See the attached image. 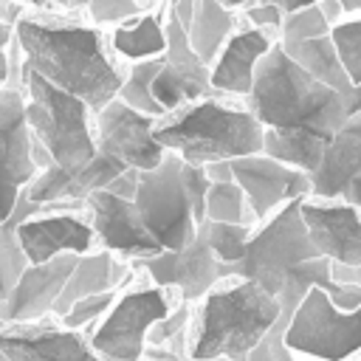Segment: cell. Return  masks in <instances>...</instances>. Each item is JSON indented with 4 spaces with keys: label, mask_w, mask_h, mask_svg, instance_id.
Returning <instances> with one entry per match:
<instances>
[{
    "label": "cell",
    "mask_w": 361,
    "mask_h": 361,
    "mask_svg": "<svg viewBox=\"0 0 361 361\" xmlns=\"http://www.w3.org/2000/svg\"><path fill=\"white\" fill-rule=\"evenodd\" d=\"M302 200L296 197L274 212L265 226H259L248 243L243 259L231 265H217L223 279H251L265 293L279 302V324L288 327L290 316L310 293V288H324L330 299L341 290V282L333 279V262L316 251L302 220Z\"/></svg>",
    "instance_id": "obj_1"
},
{
    "label": "cell",
    "mask_w": 361,
    "mask_h": 361,
    "mask_svg": "<svg viewBox=\"0 0 361 361\" xmlns=\"http://www.w3.org/2000/svg\"><path fill=\"white\" fill-rule=\"evenodd\" d=\"M14 37L25 68L82 99L93 116L118 96L127 73H121L110 56L99 28L73 20L23 14L14 25Z\"/></svg>",
    "instance_id": "obj_2"
},
{
    "label": "cell",
    "mask_w": 361,
    "mask_h": 361,
    "mask_svg": "<svg viewBox=\"0 0 361 361\" xmlns=\"http://www.w3.org/2000/svg\"><path fill=\"white\" fill-rule=\"evenodd\" d=\"M245 104L259 124L271 130L313 127L336 135L350 121L344 93L322 85L305 68H299L282 42H276L257 65L254 87Z\"/></svg>",
    "instance_id": "obj_3"
},
{
    "label": "cell",
    "mask_w": 361,
    "mask_h": 361,
    "mask_svg": "<svg viewBox=\"0 0 361 361\" xmlns=\"http://www.w3.org/2000/svg\"><path fill=\"white\" fill-rule=\"evenodd\" d=\"M279 302L251 279H223L212 288L189 327V361L231 358L245 361L248 353L276 327Z\"/></svg>",
    "instance_id": "obj_4"
},
{
    "label": "cell",
    "mask_w": 361,
    "mask_h": 361,
    "mask_svg": "<svg viewBox=\"0 0 361 361\" xmlns=\"http://www.w3.org/2000/svg\"><path fill=\"white\" fill-rule=\"evenodd\" d=\"M155 138L166 152L180 155L186 164L206 166L262 152L265 127L248 104L206 96L164 116L155 124Z\"/></svg>",
    "instance_id": "obj_5"
},
{
    "label": "cell",
    "mask_w": 361,
    "mask_h": 361,
    "mask_svg": "<svg viewBox=\"0 0 361 361\" xmlns=\"http://www.w3.org/2000/svg\"><path fill=\"white\" fill-rule=\"evenodd\" d=\"M23 93H25V113L34 138L48 152L51 164L59 169H82L87 166L96 152V127L90 121L93 110L71 96L68 90L51 85L23 59Z\"/></svg>",
    "instance_id": "obj_6"
},
{
    "label": "cell",
    "mask_w": 361,
    "mask_h": 361,
    "mask_svg": "<svg viewBox=\"0 0 361 361\" xmlns=\"http://www.w3.org/2000/svg\"><path fill=\"white\" fill-rule=\"evenodd\" d=\"M147 231L164 251H180L200 234L192 197L183 183V158L166 152V158L138 175V192L133 197Z\"/></svg>",
    "instance_id": "obj_7"
},
{
    "label": "cell",
    "mask_w": 361,
    "mask_h": 361,
    "mask_svg": "<svg viewBox=\"0 0 361 361\" xmlns=\"http://www.w3.org/2000/svg\"><path fill=\"white\" fill-rule=\"evenodd\" d=\"M290 353L316 361H347L361 350V307L341 310L324 288H310L285 327Z\"/></svg>",
    "instance_id": "obj_8"
},
{
    "label": "cell",
    "mask_w": 361,
    "mask_h": 361,
    "mask_svg": "<svg viewBox=\"0 0 361 361\" xmlns=\"http://www.w3.org/2000/svg\"><path fill=\"white\" fill-rule=\"evenodd\" d=\"M166 290L169 288L158 285L124 290L107 316L93 327V350L107 361H144L149 327L175 310Z\"/></svg>",
    "instance_id": "obj_9"
},
{
    "label": "cell",
    "mask_w": 361,
    "mask_h": 361,
    "mask_svg": "<svg viewBox=\"0 0 361 361\" xmlns=\"http://www.w3.org/2000/svg\"><path fill=\"white\" fill-rule=\"evenodd\" d=\"M34 147L37 138L28 127L25 93L0 85V223L14 214L20 197L42 172Z\"/></svg>",
    "instance_id": "obj_10"
},
{
    "label": "cell",
    "mask_w": 361,
    "mask_h": 361,
    "mask_svg": "<svg viewBox=\"0 0 361 361\" xmlns=\"http://www.w3.org/2000/svg\"><path fill=\"white\" fill-rule=\"evenodd\" d=\"M161 118L138 113L135 107L124 104L116 96L110 104H104L96 113V121H93L96 144H99L102 152L124 161L127 166H133L138 172L155 169L166 158V149L155 138V124Z\"/></svg>",
    "instance_id": "obj_11"
},
{
    "label": "cell",
    "mask_w": 361,
    "mask_h": 361,
    "mask_svg": "<svg viewBox=\"0 0 361 361\" xmlns=\"http://www.w3.org/2000/svg\"><path fill=\"white\" fill-rule=\"evenodd\" d=\"M234 180L248 197L254 220H265L296 197H310V175L299 172L265 152L234 158Z\"/></svg>",
    "instance_id": "obj_12"
},
{
    "label": "cell",
    "mask_w": 361,
    "mask_h": 361,
    "mask_svg": "<svg viewBox=\"0 0 361 361\" xmlns=\"http://www.w3.org/2000/svg\"><path fill=\"white\" fill-rule=\"evenodd\" d=\"M85 206L90 209V226L96 231V240L116 257L144 259L164 251L147 231L133 200L118 197L110 189H99L87 197Z\"/></svg>",
    "instance_id": "obj_13"
},
{
    "label": "cell",
    "mask_w": 361,
    "mask_h": 361,
    "mask_svg": "<svg viewBox=\"0 0 361 361\" xmlns=\"http://www.w3.org/2000/svg\"><path fill=\"white\" fill-rule=\"evenodd\" d=\"M307 237L322 257L341 268H361V212L338 200H302Z\"/></svg>",
    "instance_id": "obj_14"
},
{
    "label": "cell",
    "mask_w": 361,
    "mask_h": 361,
    "mask_svg": "<svg viewBox=\"0 0 361 361\" xmlns=\"http://www.w3.org/2000/svg\"><path fill=\"white\" fill-rule=\"evenodd\" d=\"M17 240L28 265H42L62 254H90L96 231L79 212H42L17 226Z\"/></svg>",
    "instance_id": "obj_15"
},
{
    "label": "cell",
    "mask_w": 361,
    "mask_h": 361,
    "mask_svg": "<svg viewBox=\"0 0 361 361\" xmlns=\"http://www.w3.org/2000/svg\"><path fill=\"white\" fill-rule=\"evenodd\" d=\"M135 265L158 285V288H178L183 302L203 299L217 282V257L209 248L203 231L195 243H189L180 251H161L144 259H135Z\"/></svg>",
    "instance_id": "obj_16"
},
{
    "label": "cell",
    "mask_w": 361,
    "mask_h": 361,
    "mask_svg": "<svg viewBox=\"0 0 361 361\" xmlns=\"http://www.w3.org/2000/svg\"><path fill=\"white\" fill-rule=\"evenodd\" d=\"M76 254L54 257L42 265H28L23 276L17 279L14 290L6 302H0V322L3 324H37L48 313H54V302L62 293L73 265Z\"/></svg>",
    "instance_id": "obj_17"
},
{
    "label": "cell",
    "mask_w": 361,
    "mask_h": 361,
    "mask_svg": "<svg viewBox=\"0 0 361 361\" xmlns=\"http://www.w3.org/2000/svg\"><path fill=\"white\" fill-rule=\"evenodd\" d=\"M0 347L8 361H107L90 338L62 324H6L0 330Z\"/></svg>",
    "instance_id": "obj_18"
},
{
    "label": "cell",
    "mask_w": 361,
    "mask_h": 361,
    "mask_svg": "<svg viewBox=\"0 0 361 361\" xmlns=\"http://www.w3.org/2000/svg\"><path fill=\"white\" fill-rule=\"evenodd\" d=\"M276 42L279 39L262 28H254V25L237 28L212 65V90L220 96L248 99L254 87L257 65Z\"/></svg>",
    "instance_id": "obj_19"
},
{
    "label": "cell",
    "mask_w": 361,
    "mask_h": 361,
    "mask_svg": "<svg viewBox=\"0 0 361 361\" xmlns=\"http://www.w3.org/2000/svg\"><path fill=\"white\" fill-rule=\"evenodd\" d=\"M361 175V116L350 118L327 147L322 166L310 175L313 200H338L344 186Z\"/></svg>",
    "instance_id": "obj_20"
},
{
    "label": "cell",
    "mask_w": 361,
    "mask_h": 361,
    "mask_svg": "<svg viewBox=\"0 0 361 361\" xmlns=\"http://www.w3.org/2000/svg\"><path fill=\"white\" fill-rule=\"evenodd\" d=\"M127 276V265L116 259L113 251H90L82 254L62 288V293L54 302V316H65L79 299L96 296V293H110L121 285V279Z\"/></svg>",
    "instance_id": "obj_21"
},
{
    "label": "cell",
    "mask_w": 361,
    "mask_h": 361,
    "mask_svg": "<svg viewBox=\"0 0 361 361\" xmlns=\"http://www.w3.org/2000/svg\"><path fill=\"white\" fill-rule=\"evenodd\" d=\"M330 144H333V133H324V130H313V127L271 130V127H265L262 152L299 169V172L313 175L322 166Z\"/></svg>",
    "instance_id": "obj_22"
},
{
    "label": "cell",
    "mask_w": 361,
    "mask_h": 361,
    "mask_svg": "<svg viewBox=\"0 0 361 361\" xmlns=\"http://www.w3.org/2000/svg\"><path fill=\"white\" fill-rule=\"evenodd\" d=\"M237 31V14L220 0H195L192 20L186 25L189 45L212 68L228 37Z\"/></svg>",
    "instance_id": "obj_23"
},
{
    "label": "cell",
    "mask_w": 361,
    "mask_h": 361,
    "mask_svg": "<svg viewBox=\"0 0 361 361\" xmlns=\"http://www.w3.org/2000/svg\"><path fill=\"white\" fill-rule=\"evenodd\" d=\"M110 48L130 62L158 59L166 51V20L161 14H141L138 20L121 23L113 28Z\"/></svg>",
    "instance_id": "obj_24"
},
{
    "label": "cell",
    "mask_w": 361,
    "mask_h": 361,
    "mask_svg": "<svg viewBox=\"0 0 361 361\" xmlns=\"http://www.w3.org/2000/svg\"><path fill=\"white\" fill-rule=\"evenodd\" d=\"M282 48L288 51V56L299 68H305L322 85H327V87H333L338 93H347L353 87L330 34L327 37H316V39H305V42H296V45H282Z\"/></svg>",
    "instance_id": "obj_25"
},
{
    "label": "cell",
    "mask_w": 361,
    "mask_h": 361,
    "mask_svg": "<svg viewBox=\"0 0 361 361\" xmlns=\"http://www.w3.org/2000/svg\"><path fill=\"white\" fill-rule=\"evenodd\" d=\"M212 79L209 76H197L189 71H178L172 65L164 62V68L158 71L155 82H152V96L155 102L164 107V113H175L192 102H200L206 96H212Z\"/></svg>",
    "instance_id": "obj_26"
},
{
    "label": "cell",
    "mask_w": 361,
    "mask_h": 361,
    "mask_svg": "<svg viewBox=\"0 0 361 361\" xmlns=\"http://www.w3.org/2000/svg\"><path fill=\"white\" fill-rule=\"evenodd\" d=\"M164 68V56L158 59H141V62H133V68L127 71L124 76V85L118 90V99L130 107H135L138 113H147L152 118H164V107L155 102L152 96V82L158 76V71Z\"/></svg>",
    "instance_id": "obj_27"
},
{
    "label": "cell",
    "mask_w": 361,
    "mask_h": 361,
    "mask_svg": "<svg viewBox=\"0 0 361 361\" xmlns=\"http://www.w3.org/2000/svg\"><path fill=\"white\" fill-rule=\"evenodd\" d=\"M206 220L251 226L254 214H251L248 197H245V192L240 189L237 180H223V183L209 186V192H206Z\"/></svg>",
    "instance_id": "obj_28"
},
{
    "label": "cell",
    "mask_w": 361,
    "mask_h": 361,
    "mask_svg": "<svg viewBox=\"0 0 361 361\" xmlns=\"http://www.w3.org/2000/svg\"><path fill=\"white\" fill-rule=\"evenodd\" d=\"M200 231H203V237H206V243L214 251L220 265H231V262L243 259L245 251H248V243L254 237V228L240 226V223H212V220H206L200 226Z\"/></svg>",
    "instance_id": "obj_29"
},
{
    "label": "cell",
    "mask_w": 361,
    "mask_h": 361,
    "mask_svg": "<svg viewBox=\"0 0 361 361\" xmlns=\"http://www.w3.org/2000/svg\"><path fill=\"white\" fill-rule=\"evenodd\" d=\"M330 31H333V25H330V20L324 17L322 6L316 3V6H310V8L285 14L282 31H279V42H282V45H296V42H305V39L327 37Z\"/></svg>",
    "instance_id": "obj_30"
},
{
    "label": "cell",
    "mask_w": 361,
    "mask_h": 361,
    "mask_svg": "<svg viewBox=\"0 0 361 361\" xmlns=\"http://www.w3.org/2000/svg\"><path fill=\"white\" fill-rule=\"evenodd\" d=\"M330 37L336 42V51L344 62V71H347L350 82L361 85V17L333 25Z\"/></svg>",
    "instance_id": "obj_31"
},
{
    "label": "cell",
    "mask_w": 361,
    "mask_h": 361,
    "mask_svg": "<svg viewBox=\"0 0 361 361\" xmlns=\"http://www.w3.org/2000/svg\"><path fill=\"white\" fill-rule=\"evenodd\" d=\"M118 299L116 290L110 293H96V296H87V299H79L62 319L59 324L68 327V330H85V327H93L96 322H102V316H107V310L113 307V302Z\"/></svg>",
    "instance_id": "obj_32"
},
{
    "label": "cell",
    "mask_w": 361,
    "mask_h": 361,
    "mask_svg": "<svg viewBox=\"0 0 361 361\" xmlns=\"http://www.w3.org/2000/svg\"><path fill=\"white\" fill-rule=\"evenodd\" d=\"M192 327V302H183L169 313L164 316L161 322H155L147 333V347H169L183 330Z\"/></svg>",
    "instance_id": "obj_33"
},
{
    "label": "cell",
    "mask_w": 361,
    "mask_h": 361,
    "mask_svg": "<svg viewBox=\"0 0 361 361\" xmlns=\"http://www.w3.org/2000/svg\"><path fill=\"white\" fill-rule=\"evenodd\" d=\"M87 11L93 23H130L141 17V6L135 0H90Z\"/></svg>",
    "instance_id": "obj_34"
},
{
    "label": "cell",
    "mask_w": 361,
    "mask_h": 361,
    "mask_svg": "<svg viewBox=\"0 0 361 361\" xmlns=\"http://www.w3.org/2000/svg\"><path fill=\"white\" fill-rule=\"evenodd\" d=\"M245 20H248V25L262 28V31H268V34H274V37L279 39L285 14H282V8L274 6V3H248V6H245Z\"/></svg>",
    "instance_id": "obj_35"
},
{
    "label": "cell",
    "mask_w": 361,
    "mask_h": 361,
    "mask_svg": "<svg viewBox=\"0 0 361 361\" xmlns=\"http://www.w3.org/2000/svg\"><path fill=\"white\" fill-rule=\"evenodd\" d=\"M14 42V25L0 14V85H8V51Z\"/></svg>",
    "instance_id": "obj_36"
},
{
    "label": "cell",
    "mask_w": 361,
    "mask_h": 361,
    "mask_svg": "<svg viewBox=\"0 0 361 361\" xmlns=\"http://www.w3.org/2000/svg\"><path fill=\"white\" fill-rule=\"evenodd\" d=\"M138 169H124L116 180H110V192L113 195H118V197H127V200H133L135 197V192H138Z\"/></svg>",
    "instance_id": "obj_37"
},
{
    "label": "cell",
    "mask_w": 361,
    "mask_h": 361,
    "mask_svg": "<svg viewBox=\"0 0 361 361\" xmlns=\"http://www.w3.org/2000/svg\"><path fill=\"white\" fill-rule=\"evenodd\" d=\"M209 180L212 183H223V180H234V172H231V161H214V164H206L203 166Z\"/></svg>",
    "instance_id": "obj_38"
},
{
    "label": "cell",
    "mask_w": 361,
    "mask_h": 361,
    "mask_svg": "<svg viewBox=\"0 0 361 361\" xmlns=\"http://www.w3.org/2000/svg\"><path fill=\"white\" fill-rule=\"evenodd\" d=\"M341 200H344V203H350V206H355V209L361 212V175H355V178L344 186Z\"/></svg>",
    "instance_id": "obj_39"
},
{
    "label": "cell",
    "mask_w": 361,
    "mask_h": 361,
    "mask_svg": "<svg viewBox=\"0 0 361 361\" xmlns=\"http://www.w3.org/2000/svg\"><path fill=\"white\" fill-rule=\"evenodd\" d=\"M257 3H274V6L282 8V14H293V11H302V8L316 6L319 0H257Z\"/></svg>",
    "instance_id": "obj_40"
},
{
    "label": "cell",
    "mask_w": 361,
    "mask_h": 361,
    "mask_svg": "<svg viewBox=\"0 0 361 361\" xmlns=\"http://www.w3.org/2000/svg\"><path fill=\"white\" fill-rule=\"evenodd\" d=\"M344 102H347V113H350V118L361 116V85H353V87L344 93Z\"/></svg>",
    "instance_id": "obj_41"
},
{
    "label": "cell",
    "mask_w": 361,
    "mask_h": 361,
    "mask_svg": "<svg viewBox=\"0 0 361 361\" xmlns=\"http://www.w3.org/2000/svg\"><path fill=\"white\" fill-rule=\"evenodd\" d=\"M319 6H322V11H324V17L330 20V25H338V17H341V3L338 0H319Z\"/></svg>",
    "instance_id": "obj_42"
},
{
    "label": "cell",
    "mask_w": 361,
    "mask_h": 361,
    "mask_svg": "<svg viewBox=\"0 0 361 361\" xmlns=\"http://www.w3.org/2000/svg\"><path fill=\"white\" fill-rule=\"evenodd\" d=\"M333 279H336V282H361V268H341V265H333Z\"/></svg>",
    "instance_id": "obj_43"
},
{
    "label": "cell",
    "mask_w": 361,
    "mask_h": 361,
    "mask_svg": "<svg viewBox=\"0 0 361 361\" xmlns=\"http://www.w3.org/2000/svg\"><path fill=\"white\" fill-rule=\"evenodd\" d=\"M14 3H31V6H65V8H71V0H14Z\"/></svg>",
    "instance_id": "obj_44"
},
{
    "label": "cell",
    "mask_w": 361,
    "mask_h": 361,
    "mask_svg": "<svg viewBox=\"0 0 361 361\" xmlns=\"http://www.w3.org/2000/svg\"><path fill=\"white\" fill-rule=\"evenodd\" d=\"M344 11H361V0H338Z\"/></svg>",
    "instance_id": "obj_45"
},
{
    "label": "cell",
    "mask_w": 361,
    "mask_h": 361,
    "mask_svg": "<svg viewBox=\"0 0 361 361\" xmlns=\"http://www.w3.org/2000/svg\"><path fill=\"white\" fill-rule=\"evenodd\" d=\"M220 3H226L228 8H237V6H248L251 0H220Z\"/></svg>",
    "instance_id": "obj_46"
},
{
    "label": "cell",
    "mask_w": 361,
    "mask_h": 361,
    "mask_svg": "<svg viewBox=\"0 0 361 361\" xmlns=\"http://www.w3.org/2000/svg\"><path fill=\"white\" fill-rule=\"evenodd\" d=\"M90 0H71V8H87Z\"/></svg>",
    "instance_id": "obj_47"
},
{
    "label": "cell",
    "mask_w": 361,
    "mask_h": 361,
    "mask_svg": "<svg viewBox=\"0 0 361 361\" xmlns=\"http://www.w3.org/2000/svg\"><path fill=\"white\" fill-rule=\"evenodd\" d=\"M3 327H6V324H3V322H0V330H3ZM0 361H8V355H6V353H3V347H0Z\"/></svg>",
    "instance_id": "obj_48"
},
{
    "label": "cell",
    "mask_w": 361,
    "mask_h": 361,
    "mask_svg": "<svg viewBox=\"0 0 361 361\" xmlns=\"http://www.w3.org/2000/svg\"><path fill=\"white\" fill-rule=\"evenodd\" d=\"M161 3H169V6H172V3H178V0H161Z\"/></svg>",
    "instance_id": "obj_49"
}]
</instances>
